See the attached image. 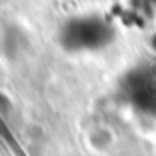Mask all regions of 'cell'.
Listing matches in <instances>:
<instances>
[{
	"label": "cell",
	"mask_w": 156,
	"mask_h": 156,
	"mask_svg": "<svg viewBox=\"0 0 156 156\" xmlns=\"http://www.w3.org/2000/svg\"><path fill=\"white\" fill-rule=\"evenodd\" d=\"M112 38V28L98 16L70 18L60 30V44L68 52H92L106 46Z\"/></svg>",
	"instance_id": "cell-1"
}]
</instances>
